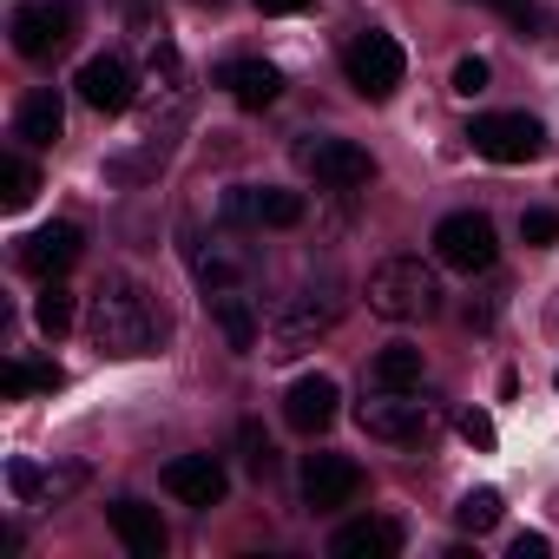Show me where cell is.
<instances>
[{
    "mask_svg": "<svg viewBox=\"0 0 559 559\" xmlns=\"http://www.w3.org/2000/svg\"><path fill=\"white\" fill-rule=\"evenodd\" d=\"M86 336H93L106 356L132 362V356H152V349H158L165 317H158V304L145 297V284H132V276H106V284L93 290V304H86Z\"/></svg>",
    "mask_w": 559,
    "mask_h": 559,
    "instance_id": "cell-1",
    "label": "cell"
},
{
    "mask_svg": "<svg viewBox=\"0 0 559 559\" xmlns=\"http://www.w3.org/2000/svg\"><path fill=\"white\" fill-rule=\"evenodd\" d=\"M369 310L382 323H421L441 310V284H435V270L421 257H389L369 270Z\"/></svg>",
    "mask_w": 559,
    "mask_h": 559,
    "instance_id": "cell-2",
    "label": "cell"
},
{
    "mask_svg": "<svg viewBox=\"0 0 559 559\" xmlns=\"http://www.w3.org/2000/svg\"><path fill=\"white\" fill-rule=\"evenodd\" d=\"M336 317H343L336 284H317V290L284 297V310H276V317H270V330H263V356H304L317 336H330V330H336Z\"/></svg>",
    "mask_w": 559,
    "mask_h": 559,
    "instance_id": "cell-3",
    "label": "cell"
},
{
    "mask_svg": "<svg viewBox=\"0 0 559 559\" xmlns=\"http://www.w3.org/2000/svg\"><path fill=\"white\" fill-rule=\"evenodd\" d=\"M343 73H349V86L362 93V99H389L395 86H402V73H408V53L395 47V34H356L349 40V53H343Z\"/></svg>",
    "mask_w": 559,
    "mask_h": 559,
    "instance_id": "cell-4",
    "label": "cell"
},
{
    "mask_svg": "<svg viewBox=\"0 0 559 559\" xmlns=\"http://www.w3.org/2000/svg\"><path fill=\"white\" fill-rule=\"evenodd\" d=\"M435 257H441L448 270H461V276L493 270V257H500L493 217H487V211H454V217H441V224H435Z\"/></svg>",
    "mask_w": 559,
    "mask_h": 559,
    "instance_id": "cell-5",
    "label": "cell"
},
{
    "mask_svg": "<svg viewBox=\"0 0 559 559\" xmlns=\"http://www.w3.org/2000/svg\"><path fill=\"white\" fill-rule=\"evenodd\" d=\"M467 139H474V152L493 158V165H526V158L546 152V126L526 119V112H480V119L467 126Z\"/></svg>",
    "mask_w": 559,
    "mask_h": 559,
    "instance_id": "cell-6",
    "label": "cell"
},
{
    "mask_svg": "<svg viewBox=\"0 0 559 559\" xmlns=\"http://www.w3.org/2000/svg\"><path fill=\"white\" fill-rule=\"evenodd\" d=\"M356 421L376 441H421L428 435V402L415 389H369V402L356 408Z\"/></svg>",
    "mask_w": 559,
    "mask_h": 559,
    "instance_id": "cell-7",
    "label": "cell"
},
{
    "mask_svg": "<svg viewBox=\"0 0 559 559\" xmlns=\"http://www.w3.org/2000/svg\"><path fill=\"white\" fill-rule=\"evenodd\" d=\"M224 224H263V230H297L304 198L284 185H230L224 191Z\"/></svg>",
    "mask_w": 559,
    "mask_h": 559,
    "instance_id": "cell-8",
    "label": "cell"
},
{
    "mask_svg": "<svg viewBox=\"0 0 559 559\" xmlns=\"http://www.w3.org/2000/svg\"><path fill=\"white\" fill-rule=\"evenodd\" d=\"M8 34H14V47L27 60H53L73 40V0H27V8L8 21Z\"/></svg>",
    "mask_w": 559,
    "mask_h": 559,
    "instance_id": "cell-9",
    "label": "cell"
},
{
    "mask_svg": "<svg viewBox=\"0 0 559 559\" xmlns=\"http://www.w3.org/2000/svg\"><path fill=\"white\" fill-rule=\"evenodd\" d=\"M297 158H304V171H317V185H330V191H356V185L376 178V158H369L362 145H349V139H304Z\"/></svg>",
    "mask_w": 559,
    "mask_h": 559,
    "instance_id": "cell-10",
    "label": "cell"
},
{
    "mask_svg": "<svg viewBox=\"0 0 559 559\" xmlns=\"http://www.w3.org/2000/svg\"><path fill=\"white\" fill-rule=\"evenodd\" d=\"M165 493L185 507H217L230 493V474L217 454H178V461H165Z\"/></svg>",
    "mask_w": 559,
    "mask_h": 559,
    "instance_id": "cell-11",
    "label": "cell"
},
{
    "mask_svg": "<svg viewBox=\"0 0 559 559\" xmlns=\"http://www.w3.org/2000/svg\"><path fill=\"white\" fill-rule=\"evenodd\" d=\"M362 493V467L349 461V454H310V467H304V500L317 507V513H336V507H349Z\"/></svg>",
    "mask_w": 559,
    "mask_h": 559,
    "instance_id": "cell-12",
    "label": "cell"
},
{
    "mask_svg": "<svg viewBox=\"0 0 559 559\" xmlns=\"http://www.w3.org/2000/svg\"><path fill=\"white\" fill-rule=\"evenodd\" d=\"M191 276H198V290L204 297H224V290H243L250 284V257L217 237V243H191Z\"/></svg>",
    "mask_w": 559,
    "mask_h": 559,
    "instance_id": "cell-13",
    "label": "cell"
},
{
    "mask_svg": "<svg viewBox=\"0 0 559 559\" xmlns=\"http://www.w3.org/2000/svg\"><path fill=\"white\" fill-rule=\"evenodd\" d=\"M80 250H86L80 224H47V230H34V237L21 243V270H27V276H47V284H53L60 270L80 263Z\"/></svg>",
    "mask_w": 559,
    "mask_h": 559,
    "instance_id": "cell-14",
    "label": "cell"
},
{
    "mask_svg": "<svg viewBox=\"0 0 559 559\" xmlns=\"http://www.w3.org/2000/svg\"><path fill=\"white\" fill-rule=\"evenodd\" d=\"M336 402H343V389H336L330 376H297L290 395H284V421H290L297 435H323V428L336 421Z\"/></svg>",
    "mask_w": 559,
    "mask_h": 559,
    "instance_id": "cell-15",
    "label": "cell"
},
{
    "mask_svg": "<svg viewBox=\"0 0 559 559\" xmlns=\"http://www.w3.org/2000/svg\"><path fill=\"white\" fill-rule=\"evenodd\" d=\"M80 99H86L93 112H126V106H132V67H126L119 53L86 60V67H80Z\"/></svg>",
    "mask_w": 559,
    "mask_h": 559,
    "instance_id": "cell-16",
    "label": "cell"
},
{
    "mask_svg": "<svg viewBox=\"0 0 559 559\" xmlns=\"http://www.w3.org/2000/svg\"><path fill=\"white\" fill-rule=\"evenodd\" d=\"M106 520H112V533L126 539V552L132 559H158L165 552V520H158V507H145V500H112L106 507Z\"/></svg>",
    "mask_w": 559,
    "mask_h": 559,
    "instance_id": "cell-17",
    "label": "cell"
},
{
    "mask_svg": "<svg viewBox=\"0 0 559 559\" xmlns=\"http://www.w3.org/2000/svg\"><path fill=\"white\" fill-rule=\"evenodd\" d=\"M217 86H224L237 106L263 112V106H276V93H284V73L263 67V60H224V67H217Z\"/></svg>",
    "mask_w": 559,
    "mask_h": 559,
    "instance_id": "cell-18",
    "label": "cell"
},
{
    "mask_svg": "<svg viewBox=\"0 0 559 559\" xmlns=\"http://www.w3.org/2000/svg\"><path fill=\"white\" fill-rule=\"evenodd\" d=\"M330 552L336 559H395L402 552V526L395 520H349V526H336Z\"/></svg>",
    "mask_w": 559,
    "mask_h": 559,
    "instance_id": "cell-19",
    "label": "cell"
},
{
    "mask_svg": "<svg viewBox=\"0 0 559 559\" xmlns=\"http://www.w3.org/2000/svg\"><path fill=\"white\" fill-rule=\"evenodd\" d=\"M204 304H211V323L224 330V343H230V349H243V356H250V349H263V323H257V310H250V297H243V290H224V297H204Z\"/></svg>",
    "mask_w": 559,
    "mask_h": 559,
    "instance_id": "cell-20",
    "label": "cell"
},
{
    "mask_svg": "<svg viewBox=\"0 0 559 559\" xmlns=\"http://www.w3.org/2000/svg\"><path fill=\"white\" fill-rule=\"evenodd\" d=\"M14 132H21L27 145H53V139L67 132V106H60V93H53V86L27 93V99H21V112H14Z\"/></svg>",
    "mask_w": 559,
    "mask_h": 559,
    "instance_id": "cell-21",
    "label": "cell"
},
{
    "mask_svg": "<svg viewBox=\"0 0 559 559\" xmlns=\"http://www.w3.org/2000/svg\"><path fill=\"white\" fill-rule=\"evenodd\" d=\"M369 389H421V349L389 343V349L369 362Z\"/></svg>",
    "mask_w": 559,
    "mask_h": 559,
    "instance_id": "cell-22",
    "label": "cell"
},
{
    "mask_svg": "<svg viewBox=\"0 0 559 559\" xmlns=\"http://www.w3.org/2000/svg\"><path fill=\"white\" fill-rule=\"evenodd\" d=\"M34 191H40V171H34L21 152H8V158H0V204H8V211H27Z\"/></svg>",
    "mask_w": 559,
    "mask_h": 559,
    "instance_id": "cell-23",
    "label": "cell"
},
{
    "mask_svg": "<svg viewBox=\"0 0 559 559\" xmlns=\"http://www.w3.org/2000/svg\"><path fill=\"white\" fill-rule=\"evenodd\" d=\"M73 317H80V304H73V290H60V284H47V290H40V304H34V323H40L47 336H67V330H73Z\"/></svg>",
    "mask_w": 559,
    "mask_h": 559,
    "instance_id": "cell-24",
    "label": "cell"
},
{
    "mask_svg": "<svg viewBox=\"0 0 559 559\" xmlns=\"http://www.w3.org/2000/svg\"><path fill=\"white\" fill-rule=\"evenodd\" d=\"M454 520H461V533H487V526H500V493H493V487H474V493H461Z\"/></svg>",
    "mask_w": 559,
    "mask_h": 559,
    "instance_id": "cell-25",
    "label": "cell"
},
{
    "mask_svg": "<svg viewBox=\"0 0 559 559\" xmlns=\"http://www.w3.org/2000/svg\"><path fill=\"white\" fill-rule=\"evenodd\" d=\"M237 448H243V467H250L257 480H270V474H276V448H270V435H263L257 421H243V428H237Z\"/></svg>",
    "mask_w": 559,
    "mask_h": 559,
    "instance_id": "cell-26",
    "label": "cell"
},
{
    "mask_svg": "<svg viewBox=\"0 0 559 559\" xmlns=\"http://www.w3.org/2000/svg\"><path fill=\"white\" fill-rule=\"evenodd\" d=\"M520 237L533 243V250H546V243H559V211H520Z\"/></svg>",
    "mask_w": 559,
    "mask_h": 559,
    "instance_id": "cell-27",
    "label": "cell"
},
{
    "mask_svg": "<svg viewBox=\"0 0 559 559\" xmlns=\"http://www.w3.org/2000/svg\"><path fill=\"white\" fill-rule=\"evenodd\" d=\"M27 389H40V369H27V362H0V395L21 402Z\"/></svg>",
    "mask_w": 559,
    "mask_h": 559,
    "instance_id": "cell-28",
    "label": "cell"
},
{
    "mask_svg": "<svg viewBox=\"0 0 559 559\" xmlns=\"http://www.w3.org/2000/svg\"><path fill=\"white\" fill-rule=\"evenodd\" d=\"M461 441H467V448H480V454H487V448H493V441H500V435H493V415H480V408H467V415H461Z\"/></svg>",
    "mask_w": 559,
    "mask_h": 559,
    "instance_id": "cell-29",
    "label": "cell"
},
{
    "mask_svg": "<svg viewBox=\"0 0 559 559\" xmlns=\"http://www.w3.org/2000/svg\"><path fill=\"white\" fill-rule=\"evenodd\" d=\"M8 487H14L21 500H40V487H47V474H40L34 461H14V467H8Z\"/></svg>",
    "mask_w": 559,
    "mask_h": 559,
    "instance_id": "cell-30",
    "label": "cell"
},
{
    "mask_svg": "<svg viewBox=\"0 0 559 559\" xmlns=\"http://www.w3.org/2000/svg\"><path fill=\"white\" fill-rule=\"evenodd\" d=\"M80 487H86V467H60V474H47L40 500H53V507H60V500H67V493H80Z\"/></svg>",
    "mask_w": 559,
    "mask_h": 559,
    "instance_id": "cell-31",
    "label": "cell"
},
{
    "mask_svg": "<svg viewBox=\"0 0 559 559\" xmlns=\"http://www.w3.org/2000/svg\"><path fill=\"white\" fill-rule=\"evenodd\" d=\"M454 93H461V99L487 93V60H461V67H454Z\"/></svg>",
    "mask_w": 559,
    "mask_h": 559,
    "instance_id": "cell-32",
    "label": "cell"
},
{
    "mask_svg": "<svg viewBox=\"0 0 559 559\" xmlns=\"http://www.w3.org/2000/svg\"><path fill=\"white\" fill-rule=\"evenodd\" d=\"M546 552H552L546 533H520V539H513V559H546Z\"/></svg>",
    "mask_w": 559,
    "mask_h": 559,
    "instance_id": "cell-33",
    "label": "cell"
},
{
    "mask_svg": "<svg viewBox=\"0 0 559 559\" xmlns=\"http://www.w3.org/2000/svg\"><path fill=\"white\" fill-rule=\"evenodd\" d=\"M474 8H500V14H513V21H533V14H526V0H474Z\"/></svg>",
    "mask_w": 559,
    "mask_h": 559,
    "instance_id": "cell-34",
    "label": "cell"
},
{
    "mask_svg": "<svg viewBox=\"0 0 559 559\" xmlns=\"http://www.w3.org/2000/svg\"><path fill=\"white\" fill-rule=\"evenodd\" d=\"M257 8H263V14H304L310 0H257Z\"/></svg>",
    "mask_w": 559,
    "mask_h": 559,
    "instance_id": "cell-35",
    "label": "cell"
},
{
    "mask_svg": "<svg viewBox=\"0 0 559 559\" xmlns=\"http://www.w3.org/2000/svg\"><path fill=\"white\" fill-rule=\"evenodd\" d=\"M191 8H204V14H224V8H230V0H191Z\"/></svg>",
    "mask_w": 559,
    "mask_h": 559,
    "instance_id": "cell-36",
    "label": "cell"
}]
</instances>
